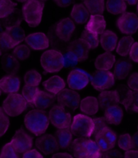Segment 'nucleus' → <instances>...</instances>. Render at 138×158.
I'll use <instances>...</instances> for the list:
<instances>
[{"label":"nucleus","instance_id":"obj_1","mask_svg":"<svg viewBox=\"0 0 138 158\" xmlns=\"http://www.w3.org/2000/svg\"><path fill=\"white\" fill-rule=\"evenodd\" d=\"M48 124L46 112L40 109L30 110L24 117V125L27 129L36 136L45 132Z\"/></svg>","mask_w":138,"mask_h":158},{"label":"nucleus","instance_id":"obj_2","mask_svg":"<svg viewBox=\"0 0 138 158\" xmlns=\"http://www.w3.org/2000/svg\"><path fill=\"white\" fill-rule=\"evenodd\" d=\"M44 2L40 0H28L22 7L25 21L31 27L39 26L42 20Z\"/></svg>","mask_w":138,"mask_h":158},{"label":"nucleus","instance_id":"obj_3","mask_svg":"<svg viewBox=\"0 0 138 158\" xmlns=\"http://www.w3.org/2000/svg\"><path fill=\"white\" fill-rule=\"evenodd\" d=\"M20 24L10 25L2 32L1 35V47L2 48H12L25 40V33Z\"/></svg>","mask_w":138,"mask_h":158},{"label":"nucleus","instance_id":"obj_4","mask_svg":"<svg viewBox=\"0 0 138 158\" xmlns=\"http://www.w3.org/2000/svg\"><path fill=\"white\" fill-rule=\"evenodd\" d=\"M71 129L73 135L76 137L89 138L94 133V119L86 115L77 114L73 117Z\"/></svg>","mask_w":138,"mask_h":158},{"label":"nucleus","instance_id":"obj_5","mask_svg":"<svg viewBox=\"0 0 138 158\" xmlns=\"http://www.w3.org/2000/svg\"><path fill=\"white\" fill-rule=\"evenodd\" d=\"M43 69L47 73H57L65 65L63 55L57 50H48L44 52L40 58Z\"/></svg>","mask_w":138,"mask_h":158},{"label":"nucleus","instance_id":"obj_6","mask_svg":"<svg viewBox=\"0 0 138 158\" xmlns=\"http://www.w3.org/2000/svg\"><path fill=\"white\" fill-rule=\"evenodd\" d=\"M27 101L20 94H10L3 102V108L10 116H16L23 112L27 107Z\"/></svg>","mask_w":138,"mask_h":158},{"label":"nucleus","instance_id":"obj_7","mask_svg":"<svg viewBox=\"0 0 138 158\" xmlns=\"http://www.w3.org/2000/svg\"><path fill=\"white\" fill-rule=\"evenodd\" d=\"M49 120L58 129L70 127L72 125V116L65 108L60 104L55 105L49 112Z\"/></svg>","mask_w":138,"mask_h":158},{"label":"nucleus","instance_id":"obj_8","mask_svg":"<svg viewBox=\"0 0 138 158\" xmlns=\"http://www.w3.org/2000/svg\"><path fill=\"white\" fill-rule=\"evenodd\" d=\"M114 74L109 70H98L91 78V84L98 91L109 89L115 84Z\"/></svg>","mask_w":138,"mask_h":158},{"label":"nucleus","instance_id":"obj_9","mask_svg":"<svg viewBox=\"0 0 138 158\" xmlns=\"http://www.w3.org/2000/svg\"><path fill=\"white\" fill-rule=\"evenodd\" d=\"M57 99L59 104L69 110H76L80 102L79 94L74 91L72 88L63 89L57 94Z\"/></svg>","mask_w":138,"mask_h":158},{"label":"nucleus","instance_id":"obj_10","mask_svg":"<svg viewBox=\"0 0 138 158\" xmlns=\"http://www.w3.org/2000/svg\"><path fill=\"white\" fill-rule=\"evenodd\" d=\"M90 49L88 45L82 39L73 40L68 47V57L73 61H84L88 58Z\"/></svg>","mask_w":138,"mask_h":158},{"label":"nucleus","instance_id":"obj_11","mask_svg":"<svg viewBox=\"0 0 138 158\" xmlns=\"http://www.w3.org/2000/svg\"><path fill=\"white\" fill-rule=\"evenodd\" d=\"M117 26L122 33L129 35H133L138 29V17L132 12L124 13L119 18Z\"/></svg>","mask_w":138,"mask_h":158},{"label":"nucleus","instance_id":"obj_12","mask_svg":"<svg viewBox=\"0 0 138 158\" xmlns=\"http://www.w3.org/2000/svg\"><path fill=\"white\" fill-rule=\"evenodd\" d=\"M95 140L101 152L113 149L117 142V135L109 127H106L95 136Z\"/></svg>","mask_w":138,"mask_h":158},{"label":"nucleus","instance_id":"obj_13","mask_svg":"<svg viewBox=\"0 0 138 158\" xmlns=\"http://www.w3.org/2000/svg\"><path fill=\"white\" fill-rule=\"evenodd\" d=\"M36 146L44 155L53 153L59 148L55 137L51 135H44L39 137L36 139Z\"/></svg>","mask_w":138,"mask_h":158},{"label":"nucleus","instance_id":"obj_14","mask_svg":"<svg viewBox=\"0 0 138 158\" xmlns=\"http://www.w3.org/2000/svg\"><path fill=\"white\" fill-rule=\"evenodd\" d=\"M16 146L19 153H24L28 150L31 149L32 147L33 139L22 129H18L15 133L12 140Z\"/></svg>","mask_w":138,"mask_h":158},{"label":"nucleus","instance_id":"obj_15","mask_svg":"<svg viewBox=\"0 0 138 158\" xmlns=\"http://www.w3.org/2000/svg\"><path fill=\"white\" fill-rule=\"evenodd\" d=\"M76 28V24L70 18H64L59 20L55 25V32L61 40L68 41Z\"/></svg>","mask_w":138,"mask_h":158},{"label":"nucleus","instance_id":"obj_16","mask_svg":"<svg viewBox=\"0 0 138 158\" xmlns=\"http://www.w3.org/2000/svg\"><path fill=\"white\" fill-rule=\"evenodd\" d=\"M89 79L87 75L80 70H72L69 73L68 84L71 88L80 90L86 87Z\"/></svg>","mask_w":138,"mask_h":158},{"label":"nucleus","instance_id":"obj_17","mask_svg":"<svg viewBox=\"0 0 138 158\" xmlns=\"http://www.w3.org/2000/svg\"><path fill=\"white\" fill-rule=\"evenodd\" d=\"M25 42L34 50H44L49 46V40L43 32L31 34L26 37Z\"/></svg>","mask_w":138,"mask_h":158},{"label":"nucleus","instance_id":"obj_18","mask_svg":"<svg viewBox=\"0 0 138 158\" xmlns=\"http://www.w3.org/2000/svg\"><path fill=\"white\" fill-rule=\"evenodd\" d=\"M20 81L19 77L15 75H9L2 78L0 81V88L2 93L14 94L19 90Z\"/></svg>","mask_w":138,"mask_h":158},{"label":"nucleus","instance_id":"obj_19","mask_svg":"<svg viewBox=\"0 0 138 158\" xmlns=\"http://www.w3.org/2000/svg\"><path fill=\"white\" fill-rule=\"evenodd\" d=\"M98 100L100 106L104 110H106L111 106L118 105L120 102V98L116 90L104 91L99 94Z\"/></svg>","mask_w":138,"mask_h":158},{"label":"nucleus","instance_id":"obj_20","mask_svg":"<svg viewBox=\"0 0 138 158\" xmlns=\"http://www.w3.org/2000/svg\"><path fill=\"white\" fill-rule=\"evenodd\" d=\"M2 66L3 70L9 75H15L20 68L18 58L14 54L2 55Z\"/></svg>","mask_w":138,"mask_h":158},{"label":"nucleus","instance_id":"obj_21","mask_svg":"<svg viewBox=\"0 0 138 158\" xmlns=\"http://www.w3.org/2000/svg\"><path fill=\"white\" fill-rule=\"evenodd\" d=\"M86 28L88 29L97 35H101L105 31L106 21L101 15L92 14Z\"/></svg>","mask_w":138,"mask_h":158},{"label":"nucleus","instance_id":"obj_22","mask_svg":"<svg viewBox=\"0 0 138 158\" xmlns=\"http://www.w3.org/2000/svg\"><path fill=\"white\" fill-rule=\"evenodd\" d=\"M100 43L104 50L106 51H113L117 46V36L114 32L109 30L104 31L101 34Z\"/></svg>","mask_w":138,"mask_h":158},{"label":"nucleus","instance_id":"obj_23","mask_svg":"<svg viewBox=\"0 0 138 158\" xmlns=\"http://www.w3.org/2000/svg\"><path fill=\"white\" fill-rule=\"evenodd\" d=\"M73 135L71 127L63 128V129H59V130L56 132L55 138L59 148L65 149L69 148L72 142Z\"/></svg>","mask_w":138,"mask_h":158},{"label":"nucleus","instance_id":"obj_24","mask_svg":"<svg viewBox=\"0 0 138 158\" xmlns=\"http://www.w3.org/2000/svg\"><path fill=\"white\" fill-rule=\"evenodd\" d=\"M115 62V55L111 51H107L96 58L95 67L98 70H110Z\"/></svg>","mask_w":138,"mask_h":158},{"label":"nucleus","instance_id":"obj_25","mask_svg":"<svg viewBox=\"0 0 138 158\" xmlns=\"http://www.w3.org/2000/svg\"><path fill=\"white\" fill-rule=\"evenodd\" d=\"M104 117L107 120L108 123L113 125H118L121 123L123 117V112L121 107L118 105L111 106L105 110Z\"/></svg>","mask_w":138,"mask_h":158},{"label":"nucleus","instance_id":"obj_26","mask_svg":"<svg viewBox=\"0 0 138 158\" xmlns=\"http://www.w3.org/2000/svg\"><path fill=\"white\" fill-rule=\"evenodd\" d=\"M43 85L48 92L53 94H57L59 92L65 88V83L61 77L53 76L44 81Z\"/></svg>","mask_w":138,"mask_h":158},{"label":"nucleus","instance_id":"obj_27","mask_svg":"<svg viewBox=\"0 0 138 158\" xmlns=\"http://www.w3.org/2000/svg\"><path fill=\"white\" fill-rule=\"evenodd\" d=\"M80 110L88 115L96 114L98 111V102L95 97L88 96L81 101Z\"/></svg>","mask_w":138,"mask_h":158},{"label":"nucleus","instance_id":"obj_28","mask_svg":"<svg viewBox=\"0 0 138 158\" xmlns=\"http://www.w3.org/2000/svg\"><path fill=\"white\" fill-rule=\"evenodd\" d=\"M89 14L90 13L85 5H83L82 3H77L73 6L71 16L76 23L84 24L88 20Z\"/></svg>","mask_w":138,"mask_h":158},{"label":"nucleus","instance_id":"obj_29","mask_svg":"<svg viewBox=\"0 0 138 158\" xmlns=\"http://www.w3.org/2000/svg\"><path fill=\"white\" fill-rule=\"evenodd\" d=\"M54 102L55 98L53 94L43 91H40L33 104L37 109L45 110L51 106Z\"/></svg>","mask_w":138,"mask_h":158},{"label":"nucleus","instance_id":"obj_30","mask_svg":"<svg viewBox=\"0 0 138 158\" xmlns=\"http://www.w3.org/2000/svg\"><path fill=\"white\" fill-rule=\"evenodd\" d=\"M121 104L128 111L132 110L138 112V91L132 89L128 90Z\"/></svg>","mask_w":138,"mask_h":158},{"label":"nucleus","instance_id":"obj_31","mask_svg":"<svg viewBox=\"0 0 138 158\" xmlns=\"http://www.w3.org/2000/svg\"><path fill=\"white\" fill-rule=\"evenodd\" d=\"M132 65L127 60H121L115 65L114 76L117 80H123L128 77L131 73Z\"/></svg>","mask_w":138,"mask_h":158},{"label":"nucleus","instance_id":"obj_32","mask_svg":"<svg viewBox=\"0 0 138 158\" xmlns=\"http://www.w3.org/2000/svg\"><path fill=\"white\" fill-rule=\"evenodd\" d=\"M84 152L86 157H101V150L96 142L93 141L91 139L86 138L84 143Z\"/></svg>","mask_w":138,"mask_h":158},{"label":"nucleus","instance_id":"obj_33","mask_svg":"<svg viewBox=\"0 0 138 158\" xmlns=\"http://www.w3.org/2000/svg\"><path fill=\"white\" fill-rule=\"evenodd\" d=\"M107 9L111 14L118 15L124 13L127 9L125 0H107Z\"/></svg>","mask_w":138,"mask_h":158},{"label":"nucleus","instance_id":"obj_34","mask_svg":"<svg viewBox=\"0 0 138 158\" xmlns=\"http://www.w3.org/2000/svg\"><path fill=\"white\" fill-rule=\"evenodd\" d=\"M134 43V39L132 36H124L119 42L117 52L123 57H126L129 53Z\"/></svg>","mask_w":138,"mask_h":158},{"label":"nucleus","instance_id":"obj_35","mask_svg":"<svg viewBox=\"0 0 138 158\" xmlns=\"http://www.w3.org/2000/svg\"><path fill=\"white\" fill-rule=\"evenodd\" d=\"M84 5L91 14H102L104 10V0H84Z\"/></svg>","mask_w":138,"mask_h":158},{"label":"nucleus","instance_id":"obj_36","mask_svg":"<svg viewBox=\"0 0 138 158\" xmlns=\"http://www.w3.org/2000/svg\"><path fill=\"white\" fill-rule=\"evenodd\" d=\"M81 39L88 45L90 49H94L99 44L100 40L98 35L89 31L88 29L86 28L82 34Z\"/></svg>","mask_w":138,"mask_h":158},{"label":"nucleus","instance_id":"obj_37","mask_svg":"<svg viewBox=\"0 0 138 158\" xmlns=\"http://www.w3.org/2000/svg\"><path fill=\"white\" fill-rule=\"evenodd\" d=\"M88 137H79L76 139L72 142L70 146H72V150L73 156L77 157H86L84 152V143L86 139Z\"/></svg>","mask_w":138,"mask_h":158},{"label":"nucleus","instance_id":"obj_38","mask_svg":"<svg viewBox=\"0 0 138 158\" xmlns=\"http://www.w3.org/2000/svg\"><path fill=\"white\" fill-rule=\"evenodd\" d=\"M40 90L37 88V86L26 85L22 89V95L23 96L28 103L33 104Z\"/></svg>","mask_w":138,"mask_h":158},{"label":"nucleus","instance_id":"obj_39","mask_svg":"<svg viewBox=\"0 0 138 158\" xmlns=\"http://www.w3.org/2000/svg\"><path fill=\"white\" fill-rule=\"evenodd\" d=\"M0 17L4 18L12 15L16 10V3L11 0H0Z\"/></svg>","mask_w":138,"mask_h":158},{"label":"nucleus","instance_id":"obj_40","mask_svg":"<svg viewBox=\"0 0 138 158\" xmlns=\"http://www.w3.org/2000/svg\"><path fill=\"white\" fill-rule=\"evenodd\" d=\"M41 76L35 70H30L24 76V82L26 85L38 86L41 81Z\"/></svg>","mask_w":138,"mask_h":158},{"label":"nucleus","instance_id":"obj_41","mask_svg":"<svg viewBox=\"0 0 138 158\" xmlns=\"http://www.w3.org/2000/svg\"><path fill=\"white\" fill-rule=\"evenodd\" d=\"M18 153L19 152H18L14 142L12 141L3 147L0 158H16L18 157Z\"/></svg>","mask_w":138,"mask_h":158},{"label":"nucleus","instance_id":"obj_42","mask_svg":"<svg viewBox=\"0 0 138 158\" xmlns=\"http://www.w3.org/2000/svg\"><path fill=\"white\" fill-rule=\"evenodd\" d=\"M117 144L119 148L124 150V151H128L132 148V137L131 135L128 133L122 134L119 137L117 141Z\"/></svg>","mask_w":138,"mask_h":158},{"label":"nucleus","instance_id":"obj_43","mask_svg":"<svg viewBox=\"0 0 138 158\" xmlns=\"http://www.w3.org/2000/svg\"><path fill=\"white\" fill-rule=\"evenodd\" d=\"M31 52V49L27 45L18 44L14 48L13 54L20 60L27 59Z\"/></svg>","mask_w":138,"mask_h":158},{"label":"nucleus","instance_id":"obj_44","mask_svg":"<svg viewBox=\"0 0 138 158\" xmlns=\"http://www.w3.org/2000/svg\"><path fill=\"white\" fill-rule=\"evenodd\" d=\"M94 122V130L92 135H94L95 137L96 135L100 133V131H102L104 128L107 127V120L105 117H98L93 118Z\"/></svg>","mask_w":138,"mask_h":158},{"label":"nucleus","instance_id":"obj_45","mask_svg":"<svg viewBox=\"0 0 138 158\" xmlns=\"http://www.w3.org/2000/svg\"><path fill=\"white\" fill-rule=\"evenodd\" d=\"M7 114L6 113L3 107L0 110V116H1V137L4 135L10 125V120L7 117Z\"/></svg>","mask_w":138,"mask_h":158},{"label":"nucleus","instance_id":"obj_46","mask_svg":"<svg viewBox=\"0 0 138 158\" xmlns=\"http://www.w3.org/2000/svg\"><path fill=\"white\" fill-rule=\"evenodd\" d=\"M128 86L132 90L138 91V73H133L128 79Z\"/></svg>","mask_w":138,"mask_h":158},{"label":"nucleus","instance_id":"obj_47","mask_svg":"<svg viewBox=\"0 0 138 158\" xmlns=\"http://www.w3.org/2000/svg\"><path fill=\"white\" fill-rule=\"evenodd\" d=\"M129 57L133 61L138 63V43H134L129 52Z\"/></svg>","mask_w":138,"mask_h":158},{"label":"nucleus","instance_id":"obj_48","mask_svg":"<svg viewBox=\"0 0 138 158\" xmlns=\"http://www.w3.org/2000/svg\"><path fill=\"white\" fill-rule=\"evenodd\" d=\"M101 157H123L121 153L118 152L117 150L112 149L110 150H108L106 152H102Z\"/></svg>","mask_w":138,"mask_h":158},{"label":"nucleus","instance_id":"obj_49","mask_svg":"<svg viewBox=\"0 0 138 158\" xmlns=\"http://www.w3.org/2000/svg\"><path fill=\"white\" fill-rule=\"evenodd\" d=\"M43 156L40 154L38 151H36V149H29L27 152L23 153L22 157H40L42 158Z\"/></svg>","mask_w":138,"mask_h":158},{"label":"nucleus","instance_id":"obj_50","mask_svg":"<svg viewBox=\"0 0 138 158\" xmlns=\"http://www.w3.org/2000/svg\"><path fill=\"white\" fill-rule=\"evenodd\" d=\"M54 1L57 6L65 7L69 6L72 3V0H54Z\"/></svg>","mask_w":138,"mask_h":158},{"label":"nucleus","instance_id":"obj_51","mask_svg":"<svg viewBox=\"0 0 138 158\" xmlns=\"http://www.w3.org/2000/svg\"><path fill=\"white\" fill-rule=\"evenodd\" d=\"M124 156L125 157H138V149L126 151Z\"/></svg>","mask_w":138,"mask_h":158},{"label":"nucleus","instance_id":"obj_52","mask_svg":"<svg viewBox=\"0 0 138 158\" xmlns=\"http://www.w3.org/2000/svg\"><path fill=\"white\" fill-rule=\"evenodd\" d=\"M132 148L138 149V132L132 137Z\"/></svg>","mask_w":138,"mask_h":158},{"label":"nucleus","instance_id":"obj_53","mask_svg":"<svg viewBox=\"0 0 138 158\" xmlns=\"http://www.w3.org/2000/svg\"><path fill=\"white\" fill-rule=\"evenodd\" d=\"M52 157H72V156L68 153H59L52 156Z\"/></svg>","mask_w":138,"mask_h":158},{"label":"nucleus","instance_id":"obj_54","mask_svg":"<svg viewBox=\"0 0 138 158\" xmlns=\"http://www.w3.org/2000/svg\"><path fill=\"white\" fill-rule=\"evenodd\" d=\"M125 1L130 5H135L138 2V0H125Z\"/></svg>","mask_w":138,"mask_h":158},{"label":"nucleus","instance_id":"obj_55","mask_svg":"<svg viewBox=\"0 0 138 158\" xmlns=\"http://www.w3.org/2000/svg\"><path fill=\"white\" fill-rule=\"evenodd\" d=\"M16 1H18V2H27V1H28V0H16Z\"/></svg>","mask_w":138,"mask_h":158},{"label":"nucleus","instance_id":"obj_56","mask_svg":"<svg viewBox=\"0 0 138 158\" xmlns=\"http://www.w3.org/2000/svg\"><path fill=\"white\" fill-rule=\"evenodd\" d=\"M40 1H41V2H44L47 1V0H40Z\"/></svg>","mask_w":138,"mask_h":158},{"label":"nucleus","instance_id":"obj_57","mask_svg":"<svg viewBox=\"0 0 138 158\" xmlns=\"http://www.w3.org/2000/svg\"><path fill=\"white\" fill-rule=\"evenodd\" d=\"M137 12H138V4H137Z\"/></svg>","mask_w":138,"mask_h":158},{"label":"nucleus","instance_id":"obj_58","mask_svg":"<svg viewBox=\"0 0 138 158\" xmlns=\"http://www.w3.org/2000/svg\"><path fill=\"white\" fill-rule=\"evenodd\" d=\"M137 128H138V126H137Z\"/></svg>","mask_w":138,"mask_h":158},{"label":"nucleus","instance_id":"obj_59","mask_svg":"<svg viewBox=\"0 0 138 158\" xmlns=\"http://www.w3.org/2000/svg\"></svg>","mask_w":138,"mask_h":158}]
</instances>
